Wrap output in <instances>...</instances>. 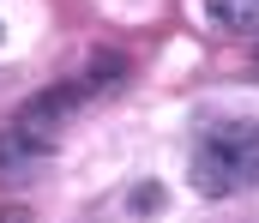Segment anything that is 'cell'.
<instances>
[{"mask_svg":"<svg viewBox=\"0 0 259 223\" xmlns=\"http://www.w3.org/2000/svg\"><path fill=\"white\" fill-rule=\"evenodd\" d=\"M193 187L205 199H235L259 187V121H223L193 145Z\"/></svg>","mask_w":259,"mask_h":223,"instance_id":"6da1fadb","label":"cell"},{"mask_svg":"<svg viewBox=\"0 0 259 223\" xmlns=\"http://www.w3.org/2000/svg\"><path fill=\"white\" fill-rule=\"evenodd\" d=\"M42 163H49V139H42L36 127H12V133H0V187L30 181Z\"/></svg>","mask_w":259,"mask_h":223,"instance_id":"7a4b0ae2","label":"cell"},{"mask_svg":"<svg viewBox=\"0 0 259 223\" xmlns=\"http://www.w3.org/2000/svg\"><path fill=\"white\" fill-rule=\"evenodd\" d=\"M205 12H211V24H223V30H241V36L259 30V0H205Z\"/></svg>","mask_w":259,"mask_h":223,"instance_id":"3957f363","label":"cell"}]
</instances>
